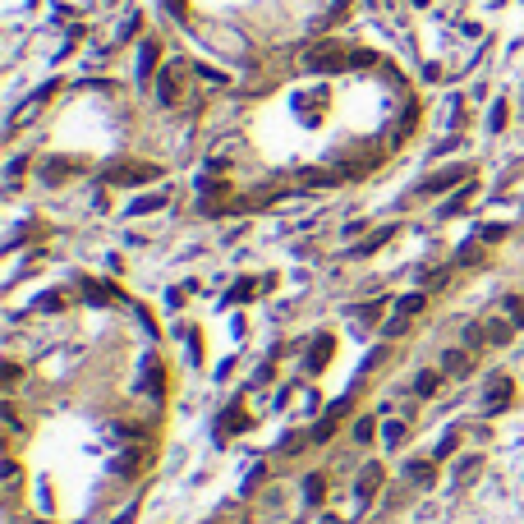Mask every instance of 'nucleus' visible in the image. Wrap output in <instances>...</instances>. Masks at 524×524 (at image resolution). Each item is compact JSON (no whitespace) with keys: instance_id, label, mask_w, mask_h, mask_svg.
Returning a JSON list of instances; mask_svg holds the SVG:
<instances>
[{"instance_id":"obj_1","label":"nucleus","mask_w":524,"mask_h":524,"mask_svg":"<svg viewBox=\"0 0 524 524\" xmlns=\"http://www.w3.org/2000/svg\"><path fill=\"white\" fill-rule=\"evenodd\" d=\"M506 405H511V377L497 372V377L488 382V391H483V409H488V414H502Z\"/></svg>"},{"instance_id":"obj_2","label":"nucleus","mask_w":524,"mask_h":524,"mask_svg":"<svg viewBox=\"0 0 524 524\" xmlns=\"http://www.w3.org/2000/svg\"><path fill=\"white\" fill-rule=\"evenodd\" d=\"M180 78H184V65H166L161 83H157V97H161V106H175V101H180Z\"/></svg>"},{"instance_id":"obj_3","label":"nucleus","mask_w":524,"mask_h":524,"mask_svg":"<svg viewBox=\"0 0 524 524\" xmlns=\"http://www.w3.org/2000/svg\"><path fill=\"white\" fill-rule=\"evenodd\" d=\"M120 184H143V180H157V166H129V170L115 175Z\"/></svg>"},{"instance_id":"obj_4","label":"nucleus","mask_w":524,"mask_h":524,"mask_svg":"<svg viewBox=\"0 0 524 524\" xmlns=\"http://www.w3.org/2000/svg\"><path fill=\"white\" fill-rule=\"evenodd\" d=\"M327 354H331V336H317V345L308 349V368H322V363H327Z\"/></svg>"},{"instance_id":"obj_5","label":"nucleus","mask_w":524,"mask_h":524,"mask_svg":"<svg viewBox=\"0 0 524 524\" xmlns=\"http://www.w3.org/2000/svg\"><path fill=\"white\" fill-rule=\"evenodd\" d=\"M152 65H157V42H143V55H138V78H143V83H147Z\"/></svg>"},{"instance_id":"obj_6","label":"nucleus","mask_w":524,"mask_h":524,"mask_svg":"<svg viewBox=\"0 0 524 524\" xmlns=\"http://www.w3.org/2000/svg\"><path fill=\"white\" fill-rule=\"evenodd\" d=\"M456 180H465V170H446V175H437V180H428V184H423V194H437V189L456 184Z\"/></svg>"},{"instance_id":"obj_7","label":"nucleus","mask_w":524,"mask_h":524,"mask_svg":"<svg viewBox=\"0 0 524 524\" xmlns=\"http://www.w3.org/2000/svg\"><path fill=\"white\" fill-rule=\"evenodd\" d=\"M414 391H419V395H432V391H437V372H419Z\"/></svg>"},{"instance_id":"obj_8","label":"nucleus","mask_w":524,"mask_h":524,"mask_svg":"<svg viewBox=\"0 0 524 524\" xmlns=\"http://www.w3.org/2000/svg\"><path fill=\"white\" fill-rule=\"evenodd\" d=\"M492 129H502V124H506V101H497V106H492Z\"/></svg>"},{"instance_id":"obj_9","label":"nucleus","mask_w":524,"mask_h":524,"mask_svg":"<svg viewBox=\"0 0 524 524\" xmlns=\"http://www.w3.org/2000/svg\"><path fill=\"white\" fill-rule=\"evenodd\" d=\"M442 368H451V372H460V368H465V354H442Z\"/></svg>"},{"instance_id":"obj_10","label":"nucleus","mask_w":524,"mask_h":524,"mask_svg":"<svg viewBox=\"0 0 524 524\" xmlns=\"http://www.w3.org/2000/svg\"><path fill=\"white\" fill-rule=\"evenodd\" d=\"M400 308H405V313H419V308H423V295H405Z\"/></svg>"},{"instance_id":"obj_11","label":"nucleus","mask_w":524,"mask_h":524,"mask_svg":"<svg viewBox=\"0 0 524 524\" xmlns=\"http://www.w3.org/2000/svg\"><path fill=\"white\" fill-rule=\"evenodd\" d=\"M304 492H308V502H317V497H322V479H317V474H313V479L304 483Z\"/></svg>"},{"instance_id":"obj_12","label":"nucleus","mask_w":524,"mask_h":524,"mask_svg":"<svg viewBox=\"0 0 524 524\" xmlns=\"http://www.w3.org/2000/svg\"><path fill=\"white\" fill-rule=\"evenodd\" d=\"M400 437H405V423H386V446H395Z\"/></svg>"},{"instance_id":"obj_13","label":"nucleus","mask_w":524,"mask_h":524,"mask_svg":"<svg viewBox=\"0 0 524 524\" xmlns=\"http://www.w3.org/2000/svg\"><path fill=\"white\" fill-rule=\"evenodd\" d=\"M166 198H138V203H133V212H152V208H161Z\"/></svg>"},{"instance_id":"obj_14","label":"nucleus","mask_w":524,"mask_h":524,"mask_svg":"<svg viewBox=\"0 0 524 524\" xmlns=\"http://www.w3.org/2000/svg\"><path fill=\"white\" fill-rule=\"evenodd\" d=\"M409 479H419V483H428V479H432V470H428V465H409Z\"/></svg>"}]
</instances>
